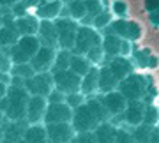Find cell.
I'll use <instances>...</instances> for the list:
<instances>
[{"label": "cell", "mask_w": 159, "mask_h": 143, "mask_svg": "<svg viewBox=\"0 0 159 143\" xmlns=\"http://www.w3.org/2000/svg\"><path fill=\"white\" fill-rule=\"evenodd\" d=\"M30 92L25 85L9 83L6 97L0 101V108L6 113L7 120H27V106H29Z\"/></svg>", "instance_id": "1"}, {"label": "cell", "mask_w": 159, "mask_h": 143, "mask_svg": "<svg viewBox=\"0 0 159 143\" xmlns=\"http://www.w3.org/2000/svg\"><path fill=\"white\" fill-rule=\"evenodd\" d=\"M41 46H43V42L37 35H20L16 44L9 48V57H11L12 64L30 62L32 57L39 51Z\"/></svg>", "instance_id": "2"}, {"label": "cell", "mask_w": 159, "mask_h": 143, "mask_svg": "<svg viewBox=\"0 0 159 143\" xmlns=\"http://www.w3.org/2000/svg\"><path fill=\"white\" fill-rule=\"evenodd\" d=\"M57 25V34H58V48L62 50H73L78 35L80 23L73 20L71 16H60L55 20Z\"/></svg>", "instance_id": "3"}, {"label": "cell", "mask_w": 159, "mask_h": 143, "mask_svg": "<svg viewBox=\"0 0 159 143\" xmlns=\"http://www.w3.org/2000/svg\"><path fill=\"white\" fill-rule=\"evenodd\" d=\"M102 42V37L99 34V30L92 25H80L78 35H76V42H74L73 51L78 55H87L94 46H99Z\"/></svg>", "instance_id": "4"}, {"label": "cell", "mask_w": 159, "mask_h": 143, "mask_svg": "<svg viewBox=\"0 0 159 143\" xmlns=\"http://www.w3.org/2000/svg\"><path fill=\"white\" fill-rule=\"evenodd\" d=\"M119 90L125 96L127 101H136V99H143L147 96L148 83L145 80V76L133 73L119 83Z\"/></svg>", "instance_id": "5"}, {"label": "cell", "mask_w": 159, "mask_h": 143, "mask_svg": "<svg viewBox=\"0 0 159 143\" xmlns=\"http://www.w3.org/2000/svg\"><path fill=\"white\" fill-rule=\"evenodd\" d=\"M101 124V120L96 117V113L92 111V108L89 106V103L80 104L78 108H74L73 115V126L76 129V132H90L96 131L97 126Z\"/></svg>", "instance_id": "6"}, {"label": "cell", "mask_w": 159, "mask_h": 143, "mask_svg": "<svg viewBox=\"0 0 159 143\" xmlns=\"http://www.w3.org/2000/svg\"><path fill=\"white\" fill-rule=\"evenodd\" d=\"M25 88L30 92V96H44V97H48L50 92L55 88L53 73H51V71L35 73L32 78L25 80Z\"/></svg>", "instance_id": "7"}, {"label": "cell", "mask_w": 159, "mask_h": 143, "mask_svg": "<svg viewBox=\"0 0 159 143\" xmlns=\"http://www.w3.org/2000/svg\"><path fill=\"white\" fill-rule=\"evenodd\" d=\"M55 88L62 90L64 94H73L81 90V76L76 74L73 69H62L53 73Z\"/></svg>", "instance_id": "8"}, {"label": "cell", "mask_w": 159, "mask_h": 143, "mask_svg": "<svg viewBox=\"0 0 159 143\" xmlns=\"http://www.w3.org/2000/svg\"><path fill=\"white\" fill-rule=\"evenodd\" d=\"M46 129H48L50 141L73 143L74 136H76V129H74L73 122H57V124H46Z\"/></svg>", "instance_id": "9"}, {"label": "cell", "mask_w": 159, "mask_h": 143, "mask_svg": "<svg viewBox=\"0 0 159 143\" xmlns=\"http://www.w3.org/2000/svg\"><path fill=\"white\" fill-rule=\"evenodd\" d=\"M48 104H50V101L44 96H30L29 106H27V122L29 124H43Z\"/></svg>", "instance_id": "10"}, {"label": "cell", "mask_w": 159, "mask_h": 143, "mask_svg": "<svg viewBox=\"0 0 159 143\" xmlns=\"http://www.w3.org/2000/svg\"><path fill=\"white\" fill-rule=\"evenodd\" d=\"M74 109L67 103H50L44 115V124H57V122H73Z\"/></svg>", "instance_id": "11"}, {"label": "cell", "mask_w": 159, "mask_h": 143, "mask_svg": "<svg viewBox=\"0 0 159 143\" xmlns=\"http://www.w3.org/2000/svg\"><path fill=\"white\" fill-rule=\"evenodd\" d=\"M57 48L53 46H41L39 51L35 53L30 64L34 65V69L37 73H44V71H51L53 69V64H55V58H57Z\"/></svg>", "instance_id": "12"}, {"label": "cell", "mask_w": 159, "mask_h": 143, "mask_svg": "<svg viewBox=\"0 0 159 143\" xmlns=\"http://www.w3.org/2000/svg\"><path fill=\"white\" fill-rule=\"evenodd\" d=\"M101 99H102V103H104V106H106V109H108V113L111 118L117 117V115L124 113L125 108H127V103H129L119 88L113 92H108V94H101Z\"/></svg>", "instance_id": "13"}, {"label": "cell", "mask_w": 159, "mask_h": 143, "mask_svg": "<svg viewBox=\"0 0 159 143\" xmlns=\"http://www.w3.org/2000/svg\"><path fill=\"white\" fill-rule=\"evenodd\" d=\"M145 104H143L142 99H136V101H129L127 103V108L124 111V120L127 126L136 127L140 124H143V118H145Z\"/></svg>", "instance_id": "14"}, {"label": "cell", "mask_w": 159, "mask_h": 143, "mask_svg": "<svg viewBox=\"0 0 159 143\" xmlns=\"http://www.w3.org/2000/svg\"><path fill=\"white\" fill-rule=\"evenodd\" d=\"M27 127H29L27 120H6V124H4V143H18L20 140H23Z\"/></svg>", "instance_id": "15"}, {"label": "cell", "mask_w": 159, "mask_h": 143, "mask_svg": "<svg viewBox=\"0 0 159 143\" xmlns=\"http://www.w3.org/2000/svg\"><path fill=\"white\" fill-rule=\"evenodd\" d=\"M64 9L62 0H44L35 7V16L39 20H57Z\"/></svg>", "instance_id": "16"}, {"label": "cell", "mask_w": 159, "mask_h": 143, "mask_svg": "<svg viewBox=\"0 0 159 143\" xmlns=\"http://www.w3.org/2000/svg\"><path fill=\"white\" fill-rule=\"evenodd\" d=\"M37 37L41 39V42H43L44 46L58 48V34H57V25H55V20H41Z\"/></svg>", "instance_id": "17"}, {"label": "cell", "mask_w": 159, "mask_h": 143, "mask_svg": "<svg viewBox=\"0 0 159 143\" xmlns=\"http://www.w3.org/2000/svg\"><path fill=\"white\" fill-rule=\"evenodd\" d=\"M106 65L110 67V71L113 73L115 78H117L119 81H122L124 78H127L129 74H133V62H131L127 57H122V55L110 58Z\"/></svg>", "instance_id": "18"}, {"label": "cell", "mask_w": 159, "mask_h": 143, "mask_svg": "<svg viewBox=\"0 0 159 143\" xmlns=\"http://www.w3.org/2000/svg\"><path fill=\"white\" fill-rule=\"evenodd\" d=\"M41 20L35 14H27V16L16 18V29L20 35H37L39 32Z\"/></svg>", "instance_id": "19"}, {"label": "cell", "mask_w": 159, "mask_h": 143, "mask_svg": "<svg viewBox=\"0 0 159 143\" xmlns=\"http://www.w3.org/2000/svg\"><path fill=\"white\" fill-rule=\"evenodd\" d=\"M23 138L27 143H50V136H48V129H46L44 122L43 124H29Z\"/></svg>", "instance_id": "20"}, {"label": "cell", "mask_w": 159, "mask_h": 143, "mask_svg": "<svg viewBox=\"0 0 159 143\" xmlns=\"http://www.w3.org/2000/svg\"><path fill=\"white\" fill-rule=\"evenodd\" d=\"M120 81L115 78V74L110 71L108 65L99 67V94H108L119 88Z\"/></svg>", "instance_id": "21"}, {"label": "cell", "mask_w": 159, "mask_h": 143, "mask_svg": "<svg viewBox=\"0 0 159 143\" xmlns=\"http://www.w3.org/2000/svg\"><path fill=\"white\" fill-rule=\"evenodd\" d=\"M117 132H119V126L113 124L111 120H106V122H101V124L97 126L94 134H96L99 143H115Z\"/></svg>", "instance_id": "22"}, {"label": "cell", "mask_w": 159, "mask_h": 143, "mask_svg": "<svg viewBox=\"0 0 159 143\" xmlns=\"http://www.w3.org/2000/svg\"><path fill=\"white\" fill-rule=\"evenodd\" d=\"M81 92L85 94L87 97H90L96 92H99V65H94L81 78Z\"/></svg>", "instance_id": "23"}, {"label": "cell", "mask_w": 159, "mask_h": 143, "mask_svg": "<svg viewBox=\"0 0 159 143\" xmlns=\"http://www.w3.org/2000/svg\"><path fill=\"white\" fill-rule=\"evenodd\" d=\"M122 37L119 35L111 34V32H106V34L102 35V50H104V55L106 58H113V57H119L120 55V48H122Z\"/></svg>", "instance_id": "24"}, {"label": "cell", "mask_w": 159, "mask_h": 143, "mask_svg": "<svg viewBox=\"0 0 159 143\" xmlns=\"http://www.w3.org/2000/svg\"><path fill=\"white\" fill-rule=\"evenodd\" d=\"M87 103H89V106L92 108V111L96 113V117L101 122H106L111 118L108 113V109H106V106H104V103H102L101 96H97V97L96 96H90V97H87Z\"/></svg>", "instance_id": "25"}, {"label": "cell", "mask_w": 159, "mask_h": 143, "mask_svg": "<svg viewBox=\"0 0 159 143\" xmlns=\"http://www.w3.org/2000/svg\"><path fill=\"white\" fill-rule=\"evenodd\" d=\"M92 67H94V65H92V62L85 57V55H78V53H74V55H73V60H71V69H73L76 74L81 76V78H83V76H85Z\"/></svg>", "instance_id": "26"}, {"label": "cell", "mask_w": 159, "mask_h": 143, "mask_svg": "<svg viewBox=\"0 0 159 143\" xmlns=\"http://www.w3.org/2000/svg\"><path fill=\"white\" fill-rule=\"evenodd\" d=\"M73 55H74L73 50H62V48H58L57 58H55V64H53L51 73H55V71H62V69H71Z\"/></svg>", "instance_id": "27"}, {"label": "cell", "mask_w": 159, "mask_h": 143, "mask_svg": "<svg viewBox=\"0 0 159 143\" xmlns=\"http://www.w3.org/2000/svg\"><path fill=\"white\" fill-rule=\"evenodd\" d=\"M37 71L34 69V65L30 62H23V64H12L11 67V76H16V78H21V80H29L35 74Z\"/></svg>", "instance_id": "28"}, {"label": "cell", "mask_w": 159, "mask_h": 143, "mask_svg": "<svg viewBox=\"0 0 159 143\" xmlns=\"http://www.w3.org/2000/svg\"><path fill=\"white\" fill-rule=\"evenodd\" d=\"M69 16L76 20V21H83L87 18V6H85V0H71L67 6Z\"/></svg>", "instance_id": "29"}, {"label": "cell", "mask_w": 159, "mask_h": 143, "mask_svg": "<svg viewBox=\"0 0 159 143\" xmlns=\"http://www.w3.org/2000/svg\"><path fill=\"white\" fill-rule=\"evenodd\" d=\"M85 6H87V18L83 21H87L85 25H89V23L92 25V18H96L97 14H101L104 11L102 0H85Z\"/></svg>", "instance_id": "30"}, {"label": "cell", "mask_w": 159, "mask_h": 143, "mask_svg": "<svg viewBox=\"0 0 159 143\" xmlns=\"http://www.w3.org/2000/svg\"><path fill=\"white\" fill-rule=\"evenodd\" d=\"M154 127L152 126H147V124H140L133 129V136L136 140V143H148L150 140V132H152Z\"/></svg>", "instance_id": "31"}, {"label": "cell", "mask_w": 159, "mask_h": 143, "mask_svg": "<svg viewBox=\"0 0 159 143\" xmlns=\"http://www.w3.org/2000/svg\"><path fill=\"white\" fill-rule=\"evenodd\" d=\"M142 34H143L142 25L136 23V21H129V20H127V29H125V37L124 39L134 42V41H138L140 37H142Z\"/></svg>", "instance_id": "32"}, {"label": "cell", "mask_w": 159, "mask_h": 143, "mask_svg": "<svg viewBox=\"0 0 159 143\" xmlns=\"http://www.w3.org/2000/svg\"><path fill=\"white\" fill-rule=\"evenodd\" d=\"M110 23H111V14H110V11H102L101 14H97L96 18H92V27H96L97 30L108 29Z\"/></svg>", "instance_id": "33"}, {"label": "cell", "mask_w": 159, "mask_h": 143, "mask_svg": "<svg viewBox=\"0 0 159 143\" xmlns=\"http://www.w3.org/2000/svg\"><path fill=\"white\" fill-rule=\"evenodd\" d=\"M89 60L92 62V65H99V64L106 58V55H104V50H102V44H99V46H94L90 51L85 55Z\"/></svg>", "instance_id": "34"}, {"label": "cell", "mask_w": 159, "mask_h": 143, "mask_svg": "<svg viewBox=\"0 0 159 143\" xmlns=\"http://www.w3.org/2000/svg\"><path fill=\"white\" fill-rule=\"evenodd\" d=\"M143 124L152 126V127H156L159 124V109L156 108V106H150V104H148L147 108H145V118H143Z\"/></svg>", "instance_id": "35"}, {"label": "cell", "mask_w": 159, "mask_h": 143, "mask_svg": "<svg viewBox=\"0 0 159 143\" xmlns=\"http://www.w3.org/2000/svg\"><path fill=\"white\" fill-rule=\"evenodd\" d=\"M87 101V96L83 94V92H73V94H67V97H66V103L71 106V108H78L80 104H83Z\"/></svg>", "instance_id": "36"}, {"label": "cell", "mask_w": 159, "mask_h": 143, "mask_svg": "<svg viewBox=\"0 0 159 143\" xmlns=\"http://www.w3.org/2000/svg\"><path fill=\"white\" fill-rule=\"evenodd\" d=\"M111 12H113L115 16H119V18H125L127 12H129L127 2H125V0H115L113 4H111Z\"/></svg>", "instance_id": "37"}, {"label": "cell", "mask_w": 159, "mask_h": 143, "mask_svg": "<svg viewBox=\"0 0 159 143\" xmlns=\"http://www.w3.org/2000/svg\"><path fill=\"white\" fill-rule=\"evenodd\" d=\"M152 53L148 51V50H140V51L134 53V62H136L138 67L142 69H147L148 67V58H150Z\"/></svg>", "instance_id": "38"}, {"label": "cell", "mask_w": 159, "mask_h": 143, "mask_svg": "<svg viewBox=\"0 0 159 143\" xmlns=\"http://www.w3.org/2000/svg\"><path fill=\"white\" fill-rule=\"evenodd\" d=\"M115 143H136V140H134V136H133V131H127V129H124V127H119Z\"/></svg>", "instance_id": "39"}, {"label": "cell", "mask_w": 159, "mask_h": 143, "mask_svg": "<svg viewBox=\"0 0 159 143\" xmlns=\"http://www.w3.org/2000/svg\"><path fill=\"white\" fill-rule=\"evenodd\" d=\"M73 143H99V141H97L94 131H90V132H76Z\"/></svg>", "instance_id": "40"}, {"label": "cell", "mask_w": 159, "mask_h": 143, "mask_svg": "<svg viewBox=\"0 0 159 143\" xmlns=\"http://www.w3.org/2000/svg\"><path fill=\"white\" fill-rule=\"evenodd\" d=\"M29 9H30V7L27 6L25 2L18 0L16 4L11 7V12L14 14V18H21V16H27V14H29Z\"/></svg>", "instance_id": "41"}, {"label": "cell", "mask_w": 159, "mask_h": 143, "mask_svg": "<svg viewBox=\"0 0 159 143\" xmlns=\"http://www.w3.org/2000/svg\"><path fill=\"white\" fill-rule=\"evenodd\" d=\"M9 83H11V74L9 73H0V101L6 97Z\"/></svg>", "instance_id": "42"}, {"label": "cell", "mask_w": 159, "mask_h": 143, "mask_svg": "<svg viewBox=\"0 0 159 143\" xmlns=\"http://www.w3.org/2000/svg\"><path fill=\"white\" fill-rule=\"evenodd\" d=\"M66 97H67V94H64L58 88H53L50 92V96H48V101L50 103H66Z\"/></svg>", "instance_id": "43"}, {"label": "cell", "mask_w": 159, "mask_h": 143, "mask_svg": "<svg viewBox=\"0 0 159 143\" xmlns=\"http://www.w3.org/2000/svg\"><path fill=\"white\" fill-rule=\"evenodd\" d=\"M131 53H133V48H131V41L124 39V41H122V48H120V55H122V57H129Z\"/></svg>", "instance_id": "44"}, {"label": "cell", "mask_w": 159, "mask_h": 143, "mask_svg": "<svg viewBox=\"0 0 159 143\" xmlns=\"http://www.w3.org/2000/svg\"><path fill=\"white\" fill-rule=\"evenodd\" d=\"M143 6H145V9H147L148 12H152V11H156V9H159V0H145Z\"/></svg>", "instance_id": "45"}, {"label": "cell", "mask_w": 159, "mask_h": 143, "mask_svg": "<svg viewBox=\"0 0 159 143\" xmlns=\"http://www.w3.org/2000/svg\"><path fill=\"white\" fill-rule=\"evenodd\" d=\"M148 21L152 23L154 27H159V9L148 12Z\"/></svg>", "instance_id": "46"}, {"label": "cell", "mask_w": 159, "mask_h": 143, "mask_svg": "<svg viewBox=\"0 0 159 143\" xmlns=\"http://www.w3.org/2000/svg\"><path fill=\"white\" fill-rule=\"evenodd\" d=\"M148 143H159V127H154V129H152Z\"/></svg>", "instance_id": "47"}, {"label": "cell", "mask_w": 159, "mask_h": 143, "mask_svg": "<svg viewBox=\"0 0 159 143\" xmlns=\"http://www.w3.org/2000/svg\"><path fill=\"white\" fill-rule=\"evenodd\" d=\"M16 2L18 0H0V7H2V9H11Z\"/></svg>", "instance_id": "48"}, {"label": "cell", "mask_w": 159, "mask_h": 143, "mask_svg": "<svg viewBox=\"0 0 159 143\" xmlns=\"http://www.w3.org/2000/svg\"><path fill=\"white\" fill-rule=\"evenodd\" d=\"M157 65H159V58L156 55H150V58H148V69H156Z\"/></svg>", "instance_id": "49"}, {"label": "cell", "mask_w": 159, "mask_h": 143, "mask_svg": "<svg viewBox=\"0 0 159 143\" xmlns=\"http://www.w3.org/2000/svg\"><path fill=\"white\" fill-rule=\"evenodd\" d=\"M21 2H25V4H27L29 7H32V6L37 7V6L41 4V0H21Z\"/></svg>", "instance_id": "50"}, {"label": "cell", "mask_w": 159, "mask_h": 143, "mask_svg": "<svg viewBox=\"0 0 159 143\" xmlns=\"http://www.w3.org/2000/svg\"><path fill=\"white\" fill-rule=\"evenodd\" d=\"M6 113H4V111H2V108H0V127L4 126V124H6Z\"/></svg>", "instance_id": "51"}, {"label": "cell", "mask_w": 159, "mask_h": 143, "mask_svg": "<svg viewBox=\"0 0 159 143\" xmlns=\"http://www.w3.org/2000/svg\"><path fill=\"white\" fill-rule=\"evenodd\" d=\"M0 143H4V126L0 127Z\"/></svg>", "instance_id": "52"}, {"label": "cell", "mask_w": 159, "mask_h": 143, "mask_svg": "<svg viewBox=\"0 0 159 143\" xmlns=\"http://www.w3.org/2000/svg\"><path fill=\"white\" fill-rule=\"evenodd\" d=\"M2 27H4V16L0 14V29H2Z\"/></svg>", "instance_id": "53"}, {"label": "cell", "mask_w": 159, "mask_h": 143, "mask_svg": "<svg viewBox=\"0 0 159 143\" xmlns=\"http://www.w3.org/2000/svg\"><path fill=\"white\" fill-rule=\"evenodd\" d=\"M18 143H27V141H25V138H23V140H20V141H18Z\"/></svg>", "instance_id": "54"}, {"label": "cell", "mask_w": 159, "mask_h": 143, "mask_svg": "<svg viewBox=\"0 0 159 143\" xmlns=\"http://www.w3.org/2000/svg\"><path fill=\"white\" fill-rule=\"evenodd\" d=\"M50 143H57V141H50Z\"/></svg>", "instance_id": "55"}, {"label": "cell", "mask_w": 159, "mask_h": 143, "mask_svg": "<svg viewBox=\"0 0 159 143\" xmlns=\"http://www.w3.org/2000/svg\"><path fill=\"white\" fill-rule=\"evenodd\" d=\"M0 9H2V7H0Z\"/></svg>", "instance_id": "56"}]
</instances>
